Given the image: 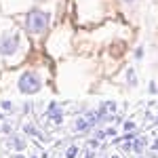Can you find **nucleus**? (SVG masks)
Listing matches in <instances>:
<instances>
[{"label":"nucleus","mask_w":158,"mask_h":158,"mask_svg":"<svg viewBox=\"0 0 158 158\" xmlns=\"http://www.w3.org/2000/svg\"><path fill=\"white\" fill-rule=\"evenodd\" d=\"M158 89H156V82H150V93H152V95H154V93H156Z\"/></svg>","instance_id":"obj_15"},{"label":"nucleus","mask_w":158,"mask_h":158,"mask_svg":"<svg viewBox=\"0 0 158 158\" xmlns=\"http://www.w3.org/2000/svg\"><path fill=\"white\" fill-rule=\"evenodd\" d=\"M44 116H49V118L55 122V124H61V122H63V114H61V110H55V112H47Z\"/></svg>","instance_id":"obj_7"},{"label":"nucleus","mask_w":158,"mask_h":158,"mask_svg":"<svg viewBox=\"0 0 158 158\" xmlns=\"http://www.w3.org/2000/svg\"><path fill=\"white\" fill-rule=\"evenodd\" d=\"M127 82H129V86H135V85H137V76H135V70H127Z\"/></svg>","instance_id":"obj_8"},{"label":"nucleus","mask_w":158,"mask_h":158,"mask_svg":"<svg viewBox=\"0 0 158 158\" xmlns=\"http://www.w3.org/2000/svg\"><path fill=\"white\" fill-rule=\"evenodd\" d=\"M47 27H49V15L47 13L34 9L25 15V30L30 34H42Z\"/></svg>","instance_id":"obj_1"},{"label":"nucleus","mask_w":158,"mask_h":158,"mask_svg":"<svg viewBox=\"0 0 158 158\" xmlns=\"http://www.w3.org/2000/svg\"><path fill=\"white\" fill-rule=\"evenodd\" d=\"M32 158H38V156H32Z\"/></svg>","instance_id":"obj_22"},{"label":"nucleus","mask_w":158,"mask_h":158,"mask_svg":"<svg viewBox=\"0 0 158 158\" xmlns=\"http://www.w3.org/2000/svg\"><path fill=\"white\" fill-rule=\"evenodd\" d=\"M135 57H137V59H141V57H143V49H141V47L135 51Z\"/></svg>","instance_id":"obj_14"},{"label":"nucleus","mask_w":158,"mask_h":158,"mask_svg":"<svg viewBox=\"0 0 158 158\" xmlns=\"http://www.w3.org/2000/svg\"><path fill=\"white\" fill-rule=\"evenodd\" d=\"M11 131H13L11 124H2V133H11Z\"/></svg>","instance_id":"obj_13"},{"label":"nucleus","mask_w":158,"mask_h":158,"mask_svg":"<svg viewBox=\"0 0 158 158\" xmlns=\"http://www.w3.org/2000/svg\"><path fill=\"white\" fill-rule=\"evenodd\" d=\"M85 158H95V152H91V150H89V152L85 154Z\"/></svg>","instance_id":"obj_17"},{"label":"nucleus","mask_w":158,"mask_h":158,"mask_svg":"<svg viewBox=\"0 0 158 158\" xmlns=\"http://www.w3.org/2000/svg\"><path fill=\"white\" fill-rule=\"evenodd\" d=\"M0 118H2V114H0Z\"/></svg>","instance_id":"obj_23"},{"label":"nucleus","mask_w":158,"mask_h":158,"mask_svg":"<svg viewBox=\"0 0 158 158\" xmlns=\"http://www.w3.org/2000/svg\"><path fill=\"white\" fill-rule=\"evenodd\" d=\"M122 127H124V131H133V129H135V122L133 120H127Z\"/></svg>","instance_id":"obj_11"},{"label":"nucleus","mask_w":158,"mask_h":158,"mask_svg":"<svg viewBox=\"0 0 158 158\" xmlns=\"http://www.w3.org/2000/svg\"><path fill=\"white\" fill-rule=\"evenodd\" d=\"M6 148H13V150H17V152H23L25 150V141L21 139V137H15V135H13L11 139L6 141Z\"/></svg>","instance_id":"obj_4"},{"label":"nucleus","mask_w":158,"mask_h":158,"mask_svg":"<svg viewBox=\"0 0 158 158\" xmlns=\"http://www.w3.org/2000/svg\"><path fill=\"white\" fill-rule=\"evenodd\" d=\"M0 106H2V110H4V112H9V114H13V112H15V108H13L11 101H2Z\"/></svg>","instance_id":"obj_10"},{"label":"nucleus","mask_w":158,"mask_h":158,"mask_svg":"<svg viewBox=\"0 0 158 158\" xmlns=\"http://www.w3.org/2000/svg\"><path fill=\"white\" fill-rule=\"evenodd\" d=\"M89 148H93V150L99 148V139H95V137H93V139H89Z\"/></svg>","instance_id":"obj_12"},{"label":"nucleus","mask_w":158,"mask_h":158,"mask_svg":"<svg viewBox=\"0 0 158 158\" xmlns=\"http://www.w3.org/2000/svg\"><path fill=\"white\" fill-rule=\"evenodd\" d=\"M152 150H154V152H158V139L154 141V143H152Z\"/></svg>","instance_id":"obj_18"},{"label":"nucleus","mask_w":158,"mask_h":158,"mask_svg":"<svg viewBox=\"0 0 158 158\" xmlns=\"http://www.w3.org/2000/svg\"><path fill=\"white\" fill-rule=\"evenodd\" d=\"M13 158H25V156H21V154H17V156H13Z\"/></svg>","instance_id":"obj_19"},{"label":"nucleus","mask_w":158,"mask_h":158,"mask_svg":"<svg viewBox=\"0 0 158 158\" xmlns=\"http://www.w3.org/2000/svg\"><path fill=\"white\" fill-rule=\"evenodd\" d=\"M78 152H80L78 146H70L68 150H65V158H76V156H78Z\"/></svg>","instance_id":"obj_9"},{"label":"nucleus","mask_w":158,"mask_h":158,"mask_svg":"<svg viewBox=\"0 0 158 158\" xmlns=\"http://www.w3.org/2000/svg\"><path fill=\"white\" fill-rule=\"evenodd\" d=\"M106 133H108L110 137H114V135H116V129H108V131H106Z\"/></svg>","instance_id":"obj_16"},{"label":"nucleus","mask_w":158,"mask_h":158,"mask_svg":"<svg viewBox=\"0 0 158 158\" xmlns=\"http://www.w3.org/2000/svg\"><path fill=\"white\" fill-rule=\"evenodd\" d=\"M112 158H120V156H112Z\"/></svg>","instance_id":"obj_21"},{"label":"nucleus","mask_w":158,"mask_h":158,"mask_svg":"<svg viewBox=\"0 0 158 158\" xmlns=\"http://www.w3.org/2000/svg\"><path fill=\"white\" fill-rule=\"evenodd\" d=\"M19 91L23 93V95H34L40 91V86H42V80H40V76L36 72H23L21 74V78H19Z\"/></svg>","instance_id":"obj_2"},{"label":"nucleus","mask_w":158,"mask_h":158,"mask_svg":"<svg viewBox=\"0 0 158 158\" xmlns=\"http://www.w3.org/2000/svg\"><path fill=\"white\" fill-rule=\"evenodd\" d=\"M19 36L17 34H2L0 36V55H13L15 51L19 49Z\"/></svg>","instance_id":"obj_3"},{"label":"nucleus","mask_w":158,"mask_h":158,"mask_svg":"<svg viewBox=\"0 0 158 158\" xmlns=\"http://www.w3.org/2000/svg\"><path fill=\"white\" fill-rule=\"evenodd\" d=\"M124 2H133V0H124Z\"/></svg>","instance_id":"obj_20"},{"label":"nucleus","mask_w":158,"mask_h":158,"mask_svg":"<svg viewBox=\"0 0 158 158\" xmlns=\"http://www.w3.org/2000/svg\"><path fill=\"white\" fill-rule=\"evenodd\" d=\"M148 146V141H146V137H137L133 141V152L135 154H143V150H146Z\"/></svg>","instance_id":"obj_6"},{"label":"nucleus","mask_w":158,"mask_h":158,"mask_svg":"<svg viewBox=\"0 0 158 158\" xmlns=\"http://www.w3.org/2000/svg\"><path fill=\"white\" fill-rule=\"evenodd\" d=\"M139 158H141V156H139Z\"/></svg>","instance_id":"obj_24"},{"label":"nucleus","mask_w":158,"mask_h":158,"mask_svg":"<svg viewBox=\"0 0 158 158\" xmlns=\"http://www.w3.org/2000/svg\"><path fill=\"white\" fill-rule=\"evenodd\" d=\"M89 129H91V124H89L86 118H76V120H74V131H76V133H86Z\"/></svg>","instance_id":"obj_5"}]
</instances>
